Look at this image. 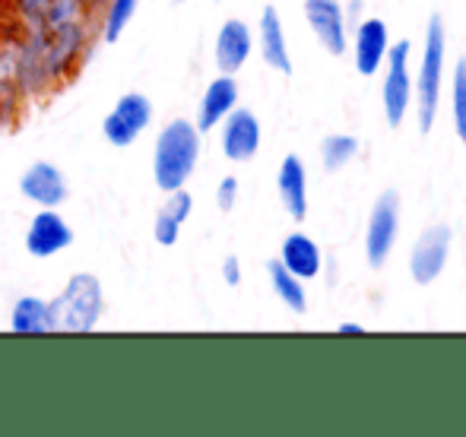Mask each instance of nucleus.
<instances>
[{"label": "nucleus", "mask_w": 466, "mask_h": 437, "mask_svg": "<svg viewBox=\"0 0 466 437\" xmlns=\"http://www.w3.org/2000/svg\"><path fill=\"white\" fill-rule=\"evenodd\" d=\"M267 270H270V283H273V289H277V295L295 311V314H301V311L308 308V302H305V289L299 285V276L289 273L286 266H282V260H270Z\"/></svg>", "instance_id": "23"}, {"label": "nucleus", "mask_w": 466, "mask_h": 437, "mask_svg": "<svg viewBox=\"0 0 466 437\" xmlns=\"http://www.w3.org/2000/svg\"><path fill=\"white\" fill-rule=\"evenodd\" d=\"M260 55H264V61L270 64L273 70L292 74V61H289L286 38H282L279 13L273 10V6H267V10L260 13Z\"/></svg>", "instance_id": "17"}, {"label": "nucleus", "mask_w": 466, "mask_h": 437, "mask_svg": "<svg viewBox=\"0 0 466 437\" xmlns=\"http://www.w3.org/2000/svg\"><path fill=\"white\" fill-rule=\"evenodd\" d=\"M89 19H96V10L89 0H51L42 29L51 32V29H61V25L89 23Z\"/></svg>", "instance_id": "22"}, {"label": "nucleus", "mask_w": 466, "mask_h": 437, "mask_svg": "<svg viewBox=\"0 0 466 437\" xmlns=\"http://www.w3.org/2000/svg\"><path fill=\"white\" fill-rule=\"evenodd\" d=\"M4 10H6V6H4V0H0V16H4Z\"/></svg>", "instance_id": "33"}, {"label": "nucleus", "mask_w": 466, "mask_h": 437, "mask_svg": "<svg viewBox=\"0 0 466 437\" xmlns=\"http://www.w3.org/2000/svg\"><path fill=\"white\" fill-rule=\"evenodd\" d=\"M200 162V130L187 117H172L156 136L153 178L162 194L185 187Z\"/></svg>", "instance_id": "1"}, {"label": "nucleus", "mask_w": 466, "mask_h": 437, "mask_svg": "<svg viewBox=\"0 0 466 437\" xmlns=\"http://www.w3.org/2000/svg\"><path fill=\"white\" fill-rule=\"evenodd\" d=\"M153 124V102L143 93H124L121 99L111 105V111L102 121V136L108 146L127 149L147 134V127Z\"/></svg>", "instance_id": "5"}, {"label": "nucleus", "mask_w": 466, "mask_h": 437, "mask_svg": "<svg viewBox=\"0 0 466 437\" xmlns=\"http://www.w3.org/2000/svg\"><path fill=\"white\" fill-rule=\"evenodd\" d=\"M48 4L51 0H6V10H10L16 29L29 32V29H42Z\"/></svg>", "instance_id": "24"}, {"label": "nucleus", "mask_w": 466, "mask_h": 437, "mask_svg": "<svg viewBox=\"0 0 466 437\" xmlns=\"http://www.w3.org/2000/svg\"><path fill=\"white\" fill-rule=\"evenodd\" d=\"M308 23H311L314 35L320 38L330 55H343L346 48V32H343V13H339L337 0H308L305 4Z\"/></svg>", "instance_id": "15"}, {"label": "nucleus", "mask_w": 466, "mask_h": 437, "mask_svg": "<svg viewBox=\"0 0 466 437\" xmlns=\"http://www.w3.org/2000/svg\"><path fill=\"white\" fill-rule=\"evenodd\" d=\"M235 200H238V178H222L219 181V187H216V204H219V210L222 213H228V210H235Z\"/></svg>", "instance_id": "29"}, {"label": "nucleus", "mask_w": 466, "mask_h": 437, "mask_svg": "<svg viewBox=\"0 0 466 437\" xmlns=\"http://www.w3.org/2000/svg\"><path fill=\"white\" fill-rule=\"evenodd\" d=\"M57 333H93L105 317V289L96 273H74L51 298Z\"/></svg>", "instance_id": "2"}, {"label": "nucleus", "mask_w": 466, "mask_h": 437, "mask_svg": "<svg viewBox=\"0 0 466 437\" xmlns=\"http://www.w3.org/2000/svg\"><path fill=\"white\" fill-rule=\"evenodd\" d=\"M339 333H362V327H356V323H343Z\"/></svg>", "instance_id": "31"}, {"label": "nucleus", "mask_w": 466, "mask_h": 437, "mask_svg": "<svg viewBox=\"0 0 466 437\" xmlns=\"http://www.w3.org/2000/svg\"><path fill=\"white\" fill-rule=\"evenodd\" d=\"M448 247H451V228L448 225H435L416 241L412 247V279L416 283H431V279L441 273L444 260H448Z\"/></svg>", "instance_id": "12"}, {"label": "nucleus", "mask_w": 466, "mask_h": 437, "mask_svg": "<svg viewBox=\"0 0 466 437\" xmlns=\"http://www.w3.org/2000/svg\"><path fill=\"white\" fill-rule=\"evenodd\" d=\"M454 117H457V134L466 143V61L457 64V76H454Z\"/></svg>", "instance_id": "26"}, {"label": "nucleus", "mask_w": 466, "mask_h": 437, "mask_svg": "<svg viewBox=\"0 0 466 437\" xmlns=\"http://www.w3.org/2000/svg\"><path fill=\"white\" fill-rule=\"evenodd\" d=\"M238 105V83H235L232 74H219L213 83L207 86L200 99V108H197V130L207 134V130L219 127L226 121V114Z\"/></svg>", "instance_id": "11"}, {"label": "nucleus", "mask_w": 466, "mask_h": 437, "mask_svg": "<svg viewBox=\"0 0 466 437\" xmlns=\"http://www.w3.org/2000/svg\"><path fill=\"white\" fill-rule=\"evenodd\" d=\"M89 4H93V10L98 13V6H102V4H105V0H89Z\"/></svg>", "instance_id": "32"}, {"label": "nucleus", "mask_w": 466, "mask_h": 437, "mask_svg": "<svg viewBox=\"0 0 466 437\" xmlns=\"http://www.w3.org/2000/svg\"><path fill=\"white\" fill-rule=\"evenodd\" d=\"M10 330L16 336H51V333H57L48 298L19 295L10 308Z\"/></svg>", "instance_id": "14"}, {"label": "nucleus", "mask_w": 466, "mask_h": 437, "mask_svg": "<svg viewBox=\"0 0 466 437\" xmlns=\"http://www.w3.org/2000/svg\"><path fill=\"white\" fill-rule=\"evenodd\" d=\"M222 155L228 162H248L260 146V124L248 108H232L222 121Z\"/></svg>", "instance_id": "9"}, {"label": "nucleus", "mask_w": 466, "mask_h": 437, "mask_svg": "<svg viewBox=\"0 0 466 437\" xmlns=\"http://www.w3.org/2000/svg\"><path fill=\"white\" fill-rule=\"evenodd\" d=\"M397 222H400V197L397 191L380 194V200L374 204L371 213V225H369V260L378 270L387 260L393 247V238H397Z\"/></svg>", "instance_id": "10"}, {"label": "nucleus", "mask_w": 466, "mask_h": 437, "mask_svg": "<svg viewBox=\"0 0 466 437\" xmlns=\"http://www.w3.org/2000/svg\"><path fill=\"white\" fill-rule=\"evenodd\" d=\"M23 244H25V251H29V257L51 260L74 244V228H70V222L57 210H38L35 216L29 219V225H25Z\"/></svg>", "instance_id": "8"}, {"label": "nucleus", "mask_w": 466, "mask_h": 437, "mask_svg": "<svg viewBox=\"0 0 466 437\" xmlns=\"http://www.w3.org/2000/svg\"><path fill=\"white\" fill-rule=\"evenodd\" d=\"M140 0H105L96 13V32L105 45H115L127 32L130 19L137 16Z\"/></svg>", "instance_id": "19"}, {"label": "nucleus", "mask_w": 466, "mask_h": 437, "mask_svg": "<svg viewBox=\"0 0 466 437\" xmlns=\"http://www.w3.org/2000/svg\"><path fill=\"white\" fill-rule=\"evenodd\" d=\"M441 64H444V25L441 16H431L422 74H419V127H422V134H429L431 121H435L438 93H441Z\"/></svg>", "instance_id": "6"}, {"label": "nucleus", "mask_w": 466, "mask_h": 437, "mask_svg": "<svg viewBox=\"0 0 466 437\" xmlns=\"http://www.w3.org/2000/svg\"><path fill=\"white\" fill-rule=\"evenodd\" d=\"M19 194H23L29 204H35L38 210H57V206L67 204L70 197V184L67 174L48 159L32 162L29 168L19 178Z\"/></svg>", "instance_id": "7"}, {"label": "nucleus", "mask_w": 466, "mask_h": 437, "mask_svg": "<svg viewBox=\"0 0 466 437\" xmlns=\"http://www.w3.org/2000/svg\"><path fill=\"white\" fill-rule=\"evenodd\" d=\"M172 4H185V0H172Z\"/></svg>", "instance_id": "34"}, {"label": "nucleus", "mask_w": 466, "mask_h": 437, "mask_svg": "<svg viewBox=\"0 0 466 437\" xmlns=\"http://www.w3.org/2000/svg\"><path fill=\"white\" fill-rule=\"evenodd\" d=\"M222 279H226V285H238L241 283L238 257H226V260H222Z\"/></svg>", "instance_id": "30"}, {"label": "nucleus", "mask_w": 466, "mask_h": 437, "mask_svg": "<svg viewBox=\"0 0 466 437\" xmlns=\"http://www.w3.org/2000/svg\"><path fill=\"white\" fill-rule=\"evenodd\" d=\"M279 197L286 204V210L295 219H305L308 213V197H305V168H301L299 155H286L279 168Z\"/></svg>", "instance_id": "18"}, {"label": "nucleus", "mask_w": 466, "mask_h": 437, "mask_svg": "<svg viewBox=\"0 0 466 437\" xmlns=\"http://www.w3.org/2000/svg\"><path fill=\"white\" fill-rule=\"evenodd\" d=\"M384 48H387V29L380 19H369L362 23L359 29V48H356V57H359V74H374L384 57Z\"/></svg>", "instance_id": "21"}, {"label": "nucleus", "mask_w": 466, "mask_h": 437, "mask_svg": "<svg viewBox=\"0 0 466 437\" xmlns=\"http://www.w3.org/2000/svg\"><path fill=\"white\" fill-rule=\"evenodd\" d=\"M162 210L168 213L175 222H185L190 219V213H194V197H190V191H185V187H178V191L166 194V204H162Z\"/></svg>", "instance_id": "28"}, {"label": "nucleus", "mask_w": 466, "mask_h": 437, "mask_svg": "<svg viewBox=\"0 0 466 437\" xmlns=\"http://www.w3.org/2000/svg\"><path fill=\"white\" fill-rule=\"evenodd\" d=\"M406 57H410V42H400L390 51V74H387L384 86V105H387V121L390 127H397L403 121L406 99H410V76H406Z\"/></svg>", "instance_id": "16"}, {"label": "nucleus", "mask_w": 466, "mask_h": 437, "mask_svg": "<svg viewBox=\"0 0 466 437\" xmlns=\"http://www.w3.org/2000/svg\"><path fill=\"white\" fill-rule=\"evenodd\" d=\"M356 149H359V143L352 140V136H327L324 140V165L330 168V172H337L339 165H346V162L352 159Z\"/></svg>", "instance_id": "25"}, {"label": "nucleus", "mask_w": 466, "mask_h": 437, "mask_svg": "<svg viewBox=\"0 0 466 437\" xmlns=\"http://www.w3.org/2000/svg\"><path fill=\"white\" fill-rule=\"evenodd\" d=\"M93 32H96V19L61 25V29H51V32L45 29V67H48L55 89L64 86L67 80H74L76 70L83 67L89 48H93Z\"/></svg>", "instance_id": "3"}, {"label": "nucleus", "mask_w": 466, "mask_h": 437, "mask_svg": "<svg viewBox=\"0 0 466 437\" xmlns=\"http://www.w3.org/2000/svg\"><path fill=\"white\" fill-rule=\"evenodd\" d=\"M251 55V29L245 19H226L216 35V67L219 74H238Z\"/></svg>", "instance_id": "13"}, {"label": "nucleus", "mask_w": 466, "mask_h": 437, "mask_svg": "<svg viewBox=\"0 0 466 437\" xmlns=\"http://www.w3.org/2000/svg\"><path fill=\"white\" fill-rule=\"evenodd\" d=\"M153 238H156V244H162V247H175L181 238V222H175L166 210H159L153 222Z\"/></svg>", "instance_id": "27"}, {"label": "nucleus", "mask_w": 466, "mask_h": 437, "mask_svg": "<svg viewBox=\"0 0 466 437\" xmlns=\"http://www.w3.org/2000/svg\"><path fill=\"white\" fill-rule=\"evenodd\" d=\"M13 80L19 86V95L29 102H38L51 95L55 83L45 67V29L16 32V57H13Z\"/></svg>", "instance_id": "4"}, {"label": "nucleus", "mask_w": 466, "mask_h": 437, "mask_svg": "<svg viewBox=\"0 0 466 437\" xmlns=\"http://www.w3.org/2000/svg\"><path fill=\"white\" fill-rule=\"evenodd\" d=\"M282 266H286L289 273H295L299 279L318 276V270H320L318 247H314L305 234H292V238H286V244H282Z\"/></svg>", "instance_id": "20"}]
</instances>
